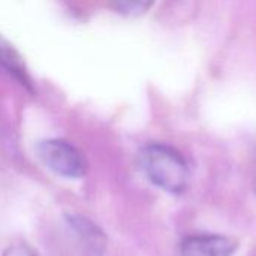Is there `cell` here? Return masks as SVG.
<instances>
[{"mask_svg":"<svg viewBox=\"0 0 256 256\" xmlns=\"http://www.w3.org/2000/svg\"><path fill=\"white\" fill-rule=\"evenodd\" d=\"M38 156L54 174L64 178H81L87 172L84 154L64 140H45L38 146Z\"/></svg>","mask_w":256,"mask_h":256,"instance_id":"7a4b0ae2","label":"cell"},{"mask_svg":"<svg viewBox=\"0 0 256 256\" xmlns=\"http://www.w3.org/2000/svg\"><path fill=\"white\" fill-rule=\"evenodd\" d=\"M180 250L182 256H232L236 243L218 234H198L186 237Z\"/></svg>","mask_w":256,"mask_h":256,"instance_id":"3957f363","label":"cell"},{"mask_svg":"<svg viewBox=\"0 0 256 256\" xmlns=\"http://www.w3.org/2000/svg\"><path fill=\"white\" fill-rule=\"evenodd\" d=\"M112 9H116L122 15L136 16L146 14L154 0H108Z\"/></svg>","mask_w":256,"mask_h":256,"instance_id":"8992f818","label":"cell"},{"mask_svg":"<svg viewBox=\"0 0 256 256\" xmlns=\"http://www.w3.org/2000/svg\"><path fill=\"white\" fill-rule=\"evenodd\" d=\"M0 66L4 68L10 75H14L22 86H30L27 69L24 66L22 57L15 51V48L0 36Z\"/></svg>","mask_w":256,"mask_h":256,"instance_id":"5b68a950","label":"cell"},{"mask_svg":"<svg viewBox=\"0 0 256 256\" xmlns=\"http://www.w3.org/2000/svg\"><path fill=\"white\" fill-rule=\"evenodd\" d=\"M68 222L78 232V236L82 238V242L86 244H88V248H92L94 252L105 248V236L92 220H88L87 218L78 216V214H69Z\"/></svg>","mask_w":256,"mask_h":256,"instance_id":"277c9868","label":"cell"},{"mask_svg":"<svg viewBox=\"0 0 256 256\" xmlns=\"http://www.w3.org/2000/svg\"><path fill=\"white\" fill-rule=\"evenodd\" d=\"M3 256H38V254L34 249H32L27 244H16L6 249Z\"/></svg>","mask_w":256,"mask_h":256,"instance_id":"52a82bcc","label":"cell"},{"mask_svg":"<svg viewBox=\"0 0 256 256\" xmlns=\"http://www.w3.org/2000/svg\"><path fill=\"white\" fill-rule=\"evenodd\" d=\"M140 162L147 178L159 189L178 195L189 183V166L184 158L165 144H148L141 150Z\"/></svg>","mask_w":256,"mask_h":256,"instance_id":"6da1fadb","label":"cell"}]
</instances>
